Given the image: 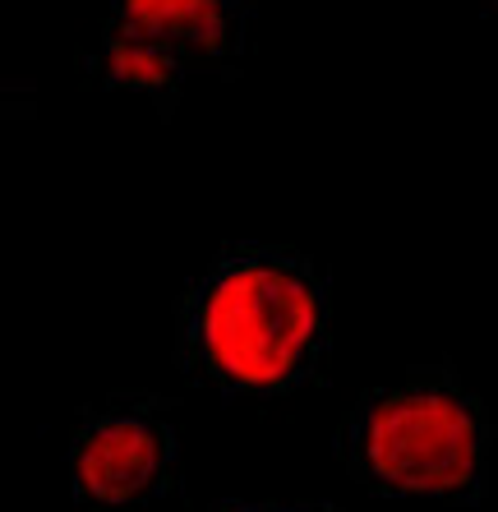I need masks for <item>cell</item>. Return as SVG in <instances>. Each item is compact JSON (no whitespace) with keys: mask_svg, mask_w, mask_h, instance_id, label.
<instances>
[{"mask_svg":"<svg viewBox=\"0 0 498 512\" xmlns=\"http://www.w3.org/2000/svg\"><path fill=\"white\" fill-rule=\"evenodd\" d=\"M328 277L314 259L277 245H231L176 305V365L222 397L273 402L323 379Z\"/></svg>","mask_w":498,"mask_h":512,"instance_id":"obj_1","label":"cell"},{"mask_svg":"<svg viewBox=\"0 0 498 512\" xmlns=\"http://www.w3.org/2000/svg\"><path fill=\"white\" fill-rule=\"evenodd\" d=\"M70 499L79 512H153L180 485V429L162 397H107L70 434Z\"/></svg>","mask_w":498,"mask_h":512,"instance_id":"obj_3","label":"cell"},{"mask_svg":"<svg viewBox=\"0 0 498 512\" xmlns=\"http://www.w3.org/2000/svg\"><path fill=\"white\" fill-rule=\"evenodd\" d=\"M213 512H337L328 503H217Z\"/></svg>","mask_w":498,"mask_h":512,"instance_id":"obj_6","label":"cell"},{"mask_svg":"<svg viewBox=\"0 0 498 512\" xmlns=\"http://www.w3.org/2000/svg\"><path fill=\"white\" fill-rule=\"evenodd\" d=\"M485 402L448 365H420L388 388H369L337 429V457L388 499H434L475 508L489 480Z\"/></svg>","mask_w":498,"mask_h":512,"instance_id":"obj_2","label":"cell"},{"mask_svg":"<svg viewBox=\"0 0 498 512\" xmlns=\"http://www.w3.org/2000/svg\"><path fill=\"white\" fill-rule=\"evenodd\" d=\"M107 19L166 47L194 74H236L249 56L254 0H111Z\"/></svg>","mask_w":498,"mask_h":512,"instance_id":"obj_4","label":"cell"},{"mask_svg":"<svg viewBox=\"0 0 498 512\" xmlns=\"http://www.w3.org/2000/svg\"><path fill=\"white\" fill-rule=\"evenodd\" d=\"M83 79L97 88H134V93L153 97V107L162 116H171V107L180 102L194 70L180 56H171L166 47H157V42H148V37L107 19L97 42L83 51Z\"/></svg>","mask_w":498,"mask_h":512,"instance_id":"obj_5","label":"cell"},{"mask_svg":"<svg viewBox=\"0 0 498 512\" xmlns=\"http://www.w3.org/2000/svg\"><path fill=\"white\" fill-rule=\"evenodd\" d=\"M489 5H498V0H489Z\"/></svg>","mask_w":498,"mask_h":512,"instance_id":"obj_7","label":"cell"}]
</instances>
